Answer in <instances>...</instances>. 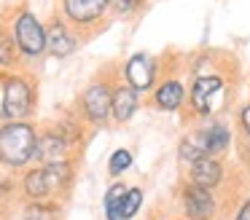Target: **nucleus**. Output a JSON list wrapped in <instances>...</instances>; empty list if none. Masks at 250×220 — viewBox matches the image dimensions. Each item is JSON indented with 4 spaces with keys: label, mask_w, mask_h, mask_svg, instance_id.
Wrapping results in <instances>:
<instances>
[{
    "label": "nucleus",
    "mask_w": 250,
    "mask_h": 220,
    "mask_svg": "<svg viewBox=\"0 0 250 220\" xmlns=\"http://www.w3.org/2000/svg\"><path fill=\"white\" fill-rule=\"evenodd\" d=\"M0 89H3V102H0V118L3 123L14 121H30L38 107V80L27 70H14V73L0 75Z\"/></svg>",
    "instance_id": "1"
},
{
    "label": "nucleus",
    "mask_w": 250,
    "mask_h": 220,
    "mask_svg": "<svg viewBox=\"0 0 250 220\" xmlns=\"http://www.w3.org/2000/svg\"><path fill=\"white\" fill-rule=\"evenodd\" d=\"M38 126L33 121H14L0 126V169L24 172L35 159Z\"/></svg>",
    "instance_id": "2"
},
{
    "label": "nucleus",
    "mask_w": 250,
    "mask_h": 220,
    "mask_svg": "<svg viewBox=\"0 0 250 220\" xmlns=\"http://www.w3.org/2000/svg\"><path fill=\"white\" fill-rule=\"evenodd\" d=\"M8 32L14 38L22 62H35L46 54V32H43V21L30 11L27 3H22L19 8H14L11 19L6 21Z\"/></svg>",
    "instance_id": "3"
},
{
    "label": "nucleus",
    "mask_w": 250,
    "mask_h": 220,
    "mask_svg": "<svg viewBox=\"0 0 250 220\" xmlns=\"http://www.w3.org/2000/svg\"><path fill=\"white\" fill-rule=\"evenodd\" d=\"M116 75H108V67L97 73L86 83V89L76 100V116L86 126H105L110 121V94H113Z\"/></svg>",
    "instance_id": "4"
},
{
    "label": "nucleus",
    "mask_w": 250,
    "mask_h": 220,
    "mask_svg": "<svg viewBox=\"0 0 250 220\" xmlns=\"http://www.w3.org/2000/svg\"><path fill=\"white\" fill-rule=\"evenodd\" d=\"M57 14L78 32L81 40L97 35L110 21L105 0H60V11Z\"/></svg>",
    "instance_id": "5"
},
{
    "label": "nucleus",
    "mask_w": 250,
    "mask_h": 220,
    "mask_svg": "<svg viewBox=\"0 0 250 220\" xmlns=\"http://www.w3.org/2000/svg\"><path fill=\"white\" fill-rule=\"evenodd\" d=\"M223 89H226V73H212V75L194 78L191 80V89H188V97H186V105H188L191 116L212 118Z\"/></svg>",
    "instance_id": "6"
},
{
    "label": "nucleus",
    "mask_w": 250,
    "mask_h": 220,
    "mask_svg": "<svg viewBox=\"0 0 250 220\" xmlns=\"http://www.w3.org/2000/svg\"><path fill=\"white\" fill-rule=\"evenodd\" d=\"M119 75L129 89H135L137 94L143 97L159 83V59L148 51H137L124 62V67H121Z\"/></svg>",
    "instance_id": "7"
},
{
    "label": "nucleus",
    "mask_w": 250,
    "mask_h": 220,
    "mask_svg": "<svg viewBox=\"0 0 250 220\" xmlns=\"http://www.w3.org/2000/svg\"><path fill=\"white\" fill-rule=\"evenodd\" d=\"M43 32H46V54L54 59H67L81 48V38L78 32L62 19L60 14H51V19L43 24Z\"/></svg>",
    "instance_id": "8"
},
{
    "label": "nucleus",
    "mask_w": 250,
    "mask_h": 220,
    "mask_svg": "<svg viewBox=\"0 0 250 220\" xmlns=\"http://www.w3.org/2000/svg\"><path fill=\"white\" fill-rule=\"evenodd\" d=\"M178 204L186 220H215L218 215V199L212 191L196 188L191 182H183L178 188Z\"/></svg>",
    "instance_id": "9"
},
{
    "label": "nucleus",
    "mask_w": 250,
    "mask_h": 220,
    "mask_svg": "<svg viewBox=\"0 0 250 220\" xmlns=\"http://www.w3.org/2000/svg\"><path fill=\"white\" fill-rule=\"evenodd\" d=\"M67 159H73V150H70V145L60 137V132H57L51 123L41 126L38 140H35V159L33 161H38L41 166H46V164H57V161H67Z\"/></svg>",
    "instance_id": "10"
},
{
    "label": "nucleus",
    "mask_w": 250,
    "mask_h": 220,
    "mask_svg": "<svg viewBox=\"0 0 250 220\" xmlns=\"http://www.w3.org/2000/svg\"><path fill=\"white\" fill-rule=\"evenodd\" d=\"M186 97H188V91H186L183 80L178 75H164L151 89V107H156L162 113H178L183 110Z\"/></svg>",
    "instance_id": "11"
},
{
    "label": "nucleus",
    "mask_w": 250,
    "mask_h": 220,
    "mask_svg": "<svg viewBox=\"0 0 250 220\" xmlns=\"http://www.w3.org/2000/svg\"><path fill=\"white\" fill-rule=\"evenodd\" d=\"M137 107H140V94H137L135 89H129V86L121 80V75H116L113 94H110V118H113L116 123H126L137 113Z\"/></svg>",
    "instance_id": "12"
},
{
    "label": "nucleus",
    "mask_w": 250,
    "mask_h": 220,
    "mask_svg": "<svg viewBox=\"0 0 250 220\" xmlns=\"http://www.w3.org/2000/svg\"><path fill=\"white\" fill-rule=\"evenodd\" d=\"M43 172H46V182H49V191H51V201H62L70 193L73 180H76V159L46 164Z\"/></svg>",
    "instance_id": "13"
},
{
    "label": "nucleus",
    "mask_w": 250,
    "mask_h": 220,
    "mask_svg": "<svg viewBox=\"0 0 250 220\" xmlns=\"http://www.w3.org/2000/svg\"><path fill=\"white\" fill-rule=\"evenodd\" d=\"M188 182L205 191H215L223 182V164L215 156H202L199 161H194L188 169Z\"/></svg>",
    "instance_id": "14"
},
{
    "label": "nucleus",
    "mask_w": 250,
    "mask_h": 220,
    "mask_svg": "<svg viewBox=\"0 0 250 220\" xmlns=\"http://www.w3.org/2000/svg\"><path fill=\"white\" fill-rule=\"evenodd\" d=\"M17 191L22 193L24 201H51V191L46 182L43 166H27L17 182Z\"/></svg>",
    "instance_id": "15"
},
{
    "label": "nucleus",
    "mask_w": 250,
    "mask_h": 220,
    "mask_svg": "<svg viewBox=\"0 0 250 220\" xmlns=\"http://www.w3.org/2000/svg\"><path fill=\"white\" fill-rule=\"evenodd\" d=\"M51 126H54L57 132H60V137L70 145L73 153H76V150L83 145V140H86V123H83L76 113H62L60 118L51 121Z\"/></svg>",
    "instance_id": "16"
},
{
    "label": "nucleus",
    "mask_w": 250,
    "mask_h": 220,
    "mask_svg": "<svg viewBox=\"0 0 250 220\" xmlns=\"http://www.w3.org/2000/svg\"><path fill=\"white\" fill-rule=\"evenodd\" d=\"M202 156H207L205 126L191 129L188 134H183V140H180V145H178V159L183 161V164H194V161L202 159Z\"/></svg>",
    "instance_id": "17"
},
{
    "label": "nucleus",
    "mask_w": 250,
    "mask_h": 220,
    "mask_svg": "<svg viewBox=\"0 0 250 220\" xmlns=\"http://www.w3.org/2000/svg\"><path fill=\"white\" fill-rule=\"evenodd\" d=\"M205 140H207V156H221L229 150V145H231V129L226 126L223 121H218V118H212V121L205 123Z\"/></svg>",
    "instance_id": "18"
},
{
    "label": "nucleus",
    "mask_w": 250,
    "mask_h": 220,
    "mask_svg": "<svg viewBox=\"0 0 250 220\" xmlns=\"http://www.w3.org/2000/svg\"><path fill=\"white\" fill-rule=\"evenodd\" d=\"M19 64H22V57H19L17 46H14V38H11V32H8V24L0 21V75L19 70Z\"/></svg>",
    "instance_id": "19"
},
{
    "label": "nucleus",
    "mask_w": 250,
    "mask_h": 220,
    "mask_svg": "<svg viewBox=\"0 0 250 220\" xmlns=\"http://www.w3.org/2000/svg\"><path fill=\"white\" fill-rule=\"evenodd\" d=\"M62 207L60 201H27L22 220H60Z\"/></svg>",
    "instance_id": "20"
},
{
    "label": "nucleus",
    "mask_w": 250,
    "mask_h": 220,
    "mask_svg": "<svg viewBox=\"0 0 250 220\" xmlns=\"http://www.w3.org/2000/svg\"><path fill=\"white\" fill-rule=\"evenodd\" d=\"M105 3L110 19H135L146 8V0H105Z\"/></svg>",
    "instance_id": "21"
},
{
    "label": "nucleus",
    "mask_w": 250,
    "mask_h": 220,
    "mask_svg": "<svg viewBox=\"0 0 250 220\" xmlns=\"http://www.w3.org/2000/svg\"><path fill=\"white\" fill-rule=\"evenodd\" d=\"M126 182H113V185L105 191V201H103V209H105V218L108 220H121L119 218V207H121V199L126 193Z\"/></svg>",
    "instance_id": "22"
},
{
    "label": "nucleus",
    "mask_w": 250,
    "mask_h": 220,
    "mask_svg": "<svg viewBox=\"0 0 250 220\" xmlns=\"http://www.w3.org/2000/svg\"><path fill=\"white\" fill-rule=\"evenodd\" d=\"M143 188H126V193H124V199H121V207H119V218L121 220H132L137 212H140V207H143Z\"/></svg>",
    "instance_id": "23"
},
{
    "label": "nucleus",
    "mask_w": 250,
    "mask_h": 220,
    "mask_svg": "<svg viewBox=\"0 0 250 220\" xmlns=\"http://www.w3.org/2000/svg\"><path fill=\"white\" fill-rule=\"evenodd\" d=\"M129 166H132V153L126 148H119V150L110 153V161H108V175L110 177H121Z\"/></svg>",
    "instance_id": "24"
},
{
    "label": "nucleus",
    "mask_w": 250,
    "mask_h": 220,
    "mask_svg": "<svg viewBox=\"0 0 250 220\" xmlns=\"http://www.w3.org/2000/svg\"><path fill=\"white\" fill-rule=\"evenodd\" d=\"M14 196H17V180L3 169L0 172V209H6Z\"/></svg>",
    "instance_id": "25"
},
{
    "label": "nucleus",
    "mask_w": 250,
    "mask_h": 220,
    "mask_svg": "<svg viewBox=\"0 0 250 220\" xmlns=\"http://www.w3.org/2000/svg\"><path fill=\"white\" fill-rule=\"evenodd\" d=\"M237 123H239V132H242V137H248V140H250V102L239 107V113H237Z\"/></svg>",
    "instance_id": "26"
},
{
    "label": "nucleus",
    "mask_w": 250,
    "mask_h": 220,
    "mask_svg": "<svg viewBox=\"0 0 250 220\" xmlns=\"http://www.w3.org/2000/svg\"><path fill=\"white\" fill-rule=\"evenodd\" d=\"M234 220H250V199H245V201H242V207L237 209Z\"/></svg>",
    "instance_id": "27"
},
{
    "label": "nucleus",
    "mask_w": 250,
    "mask_h": 220,
    "mask_svg": "<svg viewBox=\"0 0 250 220\" xmlns=\"http://www.w3.org/2000/svg\"><path fill=\"white\" fill-rule=\"evenodd\" d=\"M239 153H242V161L248 164V169H250V140H248V137L239 142Z\"/></svg>",
    "instance_id": "28"
},
{
    "label": "nucleus",
    "mask_w": 250,
    "mask_h": 220,
    "mask_svg": "<svg viewBox=\"0 0 250 220\" xmlns=\"http://www.w3.org/2000/svg\"><path fill=\"white\" fill-rule=\"evenodd\" d=\"M0 220H8V218H6V209H0Z\"/></svg>",
    "instance_id": "29"
}]
</instances>
